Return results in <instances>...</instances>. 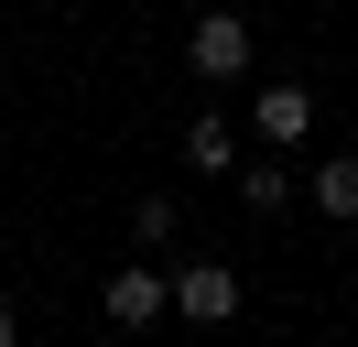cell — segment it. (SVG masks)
I'll return each instance as SVG.
<instances>
[{
    "label": "cell",
    "mask_w": 358,
    "mask_h": 347,
    "mask_svg": "<svg viewBox=\"0 0 358 347\" xmlns=\"http://www.w3.org/2000/svg\"><path fill=\"white\" fill-rule=\"evenodd\" d=\"M98 315H109L120 337H152V325L174 315V271H109V293H98Z\"/></svg>",
    "instance_id": "2"
},
{
    "label": "cell",
    "mask_w": 358,
    "mask_h": 347,
    "mask_svg": "<svg viewBox=\"0 0 358 347\" xmlns=\"http://www.w3.org/2000/svg\"><path fill=\"white\" fill-rule=\"evenodd\" d=\"M11 337H22V315H11V304H0V347H11Z\"/></svg>",
    "instance_id": "9"
},
{
    "label": "cell",
    "mask_w": 358,
    "mask_h": 347,
    "mask_svg": "<svg viewBox=\"0 0 358 347\" xmlns=\"http://www.w3.org/2000/svg\"><path fill=\"white\" fill-rule=\"evenodd\" d=\"M250 130H261L271 152H293V141H304V130H315V87H293V76H271L261 98H250Z\"/></svg>",
    "instance_id": "4"
},
{
    "label": "cell",
    "mask_w": 358,
    "mask_h": 347,
    "mask_svg": "<svg viewBox=\"0 0 358 347\" xmlns=\"http://www.w3.org/2000/svg\"><path fill=\"white\" fill-rule=\"evenodd\" d=\"M185 65H196V87H239L250 76V11H196L185 22Z\"/></svg>",
    "instance_id": "1"
},
{
    "label": "cell",
    "mask_w": 358,
    "mask_h": 347,
    "mask_svg": "<svg viewBox=\"0 0 358 347\" xmlns=\"http://www.w3.org/2000/svg\"><path fill=\"white\" fill-rule=\"evenodd\" d=\"M304 195H315L326 217H358V152H326V163L304 174Z\"/></svg>",
    "instance_id": "7"
},
{
    "label": "cell",
    "mask_w": 358,
    "mask_h": 347,
    "mask_svg": "<svg viewBox=\"0 0 358 347\" xmlns=\"http://www.w3.org/2000/svg\"><path fill=\"white\" fill-rule=\"evenodd\" d=\"M185 174H239V130H228L217 108H196V120H185Z\"/></svg>",
    "instance_id": "6"
},
{
    "label": "cell",
    "mask_w": 358,
    "mask_h": 347,
    "mask_svg": "<svg viewBox=\"0 0 358 347\" xmlns=\"http://www.w3.org/2000/svg\"><path fill=\"white\" fill-rule=\"evenodd\" d=\"M174 228H185L174 195H141V206H131V239H141V250H174Z\"/></svg>",
    "instance_id": "8"
},
{
    "label": "cell",
    "mask_w": 358,
    "mask_h": 347,
    "mask_svg": "<svg viewBox=\"0 0 358 347\" xmlns=\"http://www.w3.org/2000/svg\"><path fill=\"white\" fill-rule=\"evenodd\" d=\"M174 315L185 325H228L239 315V271L228 260H174Z\"/></svg>",
    "instance_id": "3"
},
{
    "label": "cell",
    "mask_w": 358,
    "mask_h": 347,
    "mask_svg": "<svg viewBox=\"0 0 358 347\" xmlns=\"http://www.w3.org/2000/svg\"><path fill=\"white\" fill-rule=\"evenodd\" d=\"M228 185H239V217H282L293 195H304V174H293L282 152H271V163H239V174H228Z\"/></svg>",
    "instance_id": "5"
}]
</instances>
